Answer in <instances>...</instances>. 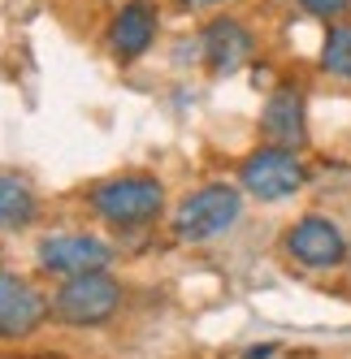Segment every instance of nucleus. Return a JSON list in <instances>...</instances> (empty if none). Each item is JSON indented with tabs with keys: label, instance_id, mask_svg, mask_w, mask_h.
<instances>
[{
	"label": "nucleus",
	"instance_id": "nucleus-4",
	"mask_svg": "<svg viewBox=\"0 0 351 359\" xmlns=\"http://www.w3.org/2000/svg\"><path fill=\"white\" fill-rule=\"evenodd\" d=\"M304 182H308V169L295 147L265 143L239 165V187L260 203H282V199L304 191Z\"/></svg>",
	"mask_w": 351,
	"mask_h": 359
},
{
	"label": "nucleus",
	"instance_id": "nucleus-5",
	"mask_svg": "<svg viewBox=\"0 0 351 359\" xmlns=\"http://www.w3.org/2000/svg\"><path fill=\"white\" fill-rule=\"evenodd\" d=\"M39 269L65 277H83V273H109L113 264V247L95 234H48L35 247Z\"/></svg>",
	"mask_w": 351,
	"mask_h": 359
},
{
	"label": "nucleus",
	"instance_id": "nucleus-10",
	"mask_svg": "<svg viewBox=\"0 0 351 359\" xmlns=\"http://www.w3.org/2000/svg\"><path fill=\"white\" fill-rule=\"evenodd\" d=\"M260 130L269 143H278V147H299L308 135V121H304V95L291 91V87H278L269 100H265V109H260Z\"/></svg>",
	"mask_w": 351,
	"mask_h": 359
},
{
	"label": "nucleus",
	"instance_id": "nucleus-9",
	"mask_svg": "<svg viewBox=\"0 0 351 359\" xmlns=\"http://www.w3.org/2000/svg\"><path fill=\"white\" fill-rule=\"evenodd\" d=\"M199 53H204V65L213 74H234L252 61L256 39L239 18H213L204 27V35H199Z\"/></svg>",
	"mask_w": 351,
	"mask_h": 359
},
{
	"label": "nucleus",
	"instance_id": "nucleus-15",
	"mask_svg": "<svg viewBox=\"0 0 351 359\" xmlns=\"http://www.w3.org/2000/svg\"><path fill=\"white\" fill-rule=\"evenodd\" d=\"M183 9H204V5H221V0H178Z\"/></svg>",
	"mask_w": 351,
	"mask_h": 359
},
{
	"label": "nucleus",
	"instance_id": "nucleus-8",
	"mask_svg": "<svg viewBox=\"0 0 351 359\" xmlns=\"http://www.w3.org/2000/svg\"><path fill=\"white\" fill-rule=\"evenodd\" d=\"M157 31H161V9L152 0H121V9L109 22V39L105 43L121 65H131V61L152 53Z\"/></svg>",
	"mask_w": 351,
	"mask_h": 359
},
{
	"label": "nucleus",
	"instance_id": "nucleus-2",
	"mask_svg": "<svg viewBox=\"0 0 351 359\" xmlns=\"http://www.w3.org/2000/svg\"><path fill=\"white\" fill-rule=\"evenodd\" d=\"M239 217H243V191L230 182H208L173 208V234H178V243H213L230 234Z\"/></svg>",
	"mask_w": 351,
	"mask_h": 359
},
{
	"label": "nucleus",
	"instance_id": "nucleus-11",
	"mask_svg": "<svg viewBox=\"0 0 351 359\" xmlns=\"http://www.w3.org/2000/svg\"><path fill=\"white\" fill-rule=\"evenodd\" d=\"M39 217V195L27 177L0 173V229H27Z\"/></svg>",
	"mask_w": 351,
	"mask_h": 359
},
{
	"label": "nucleus",
	"instance_id": "nucleus-6",
	"mask_svg": "<svg viewBox=\"0 0 351 359\" xmlns=\"http://www.w3.org/2000/svg\"><path fill=\"white\" fill-rule=\"evenodd\" d=\"M286 255L295 264H304L312 273L321 269H338L347 260V238H343V229L330 221V217H321V212H308V217H299L291 229H286V238H282Z\"/></svg>",
	"mask_w": 351,
	"mask_h": 359
},
{
	"label": "nucleus",
	"instance_id": "nucleus-12",
	"mask_svg": "<svg viewBox=\"0 0 351 359\" xmlns=\"http://www.w3.org/2000/svg\"><path fill=\"white\" fill-rule=\"evenodd\" d=\"M321 69H330L334 79H351V27H330L321 43Z\"/></svg>",
	"mask_w": 351,
	"mask_h": 359
},
{
	"label": "nucleus",
	"instance_id": "nucleus-1",
	"mask_svg": "<svg viewBox=\"0 0 351 359\" xmlns=\"http://www.w3.org/2000/svg\"><path fill=\"white\" fill-rule=\"evenodd\" d=\"M91 208L113 229H147L165 212V187L152 173H121L91 191Z\"/></svg>",
	"mask_w": 351,
	"mask_h": 359
},
{
	"label": "nucleus",
	"instance_id": "nucleus-14",
	"mask_svg": "<svg viewBox=\"0 0 351 359\" xmlns=\"http://www.w3.org/2000/svg\"><path fill=\"white\" fill-rule=\"evenodd\" d=\"M273 351H278V346H273V342H269V346H252V351H247L243 359H269Z\"/></svg>",
	"mask_w": 351,
	"mask_h": 359
},
{
	"label": "nucleus",
	"instance_id": "nucleus-13",
	"mask_svg": "<svg viewBox=\"0 0 351 359\" xmlns=\"http://www.w3.org/2000/svg\"><path fill=\"white\" fill-rule=\"evenodd\" d=\"M299 5H304V13H312V18H338V13L351 9V0H299Z\"/></svg>",
	"mask_w": 351,
	"mask_h": 359
},
{
	"label": "nucleus",
	"instance_id": "nucleus-7",
	"mask_svg": "<svg viewBox=\"0 0 351 359\" xmlns=\"http://www.w3.org/2000/svg\"><path fill=\"white\" fill-rule=\"evenodd\" d=\"M53 316V299H44L27 277L0 269V342H18Z\"/></svg>",
	"mask_w": 351,
	"mask_h": 359
},
{
	"label": "nucleus",
	"instance_id": "nucleus-3",
	"mask_svg": "<svg viewBox=\"0 0 351 359\" xmlns=\"http://www.w3.org/2000/svg\"><path fill=\"white\" fill-rule=\"evenodd\" d=\"M121 307V281L109 273H83L65 277L53 294V316L69 329H100Z\"/></svg>",
	"mask_w": 351,
	"mask_h": 359
}]
</instances>
